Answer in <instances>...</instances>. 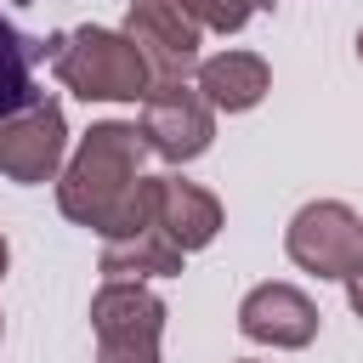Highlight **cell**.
Instances as JSON below:
<instances>
[{"label":"cell","mask_w":363,"mask_h":363,"mask_svg":"<svg viewBox=\"0 0 363 363\" xmlns=\"http://www.w3.org/2000/svg\"><path fill=\"white\" fill-rule=\"evenodd\" d=\"M357 62H363V28H357Z\"/></svg>","instance_id":"cell-16"},{"label":"cell","mask_w":363,"mask_h":363,"mask_svg":"<svg viewBox=\"0 0 363 363\" xmlns=\"http://www.w3.org/2000/svg\"><path fill=\"white\" fill-rule=\"evenodd\" d=\"M0 329H6V323H0Z\"/></svg>","instance_id":"cell-17"},{"label":"cell","mask_w":363,"mask_h":363,"mask_svg":"<svg viewBox=\"0 0 363 363\" xmlns=\"http://www.w3.org/2000/svg\"><path fill=\"white\" fill-rule=\"evenodd\" d=\"M193 6V17H199V28H216V34H238L255 11H267L272 0H187Z\"/></svg>","instance_id":"cell-13"},{"label":"cell","mask_w":363,"mask_h":363,"mask_svg":"<svg viewBox=\"0 0 363 363\" xmlns=\"http://www.w3.org/2000/svg\"><path fill=\"white\" fill-rule=\"evenodd\" d=\"M153 227H159L182 255H193V250L216 244V233H221V199H216L210 187H199V182L153 176Z\"/></svg>","instance_id":"cell-9"},{"label":"cell","mask_w":363,"mask_h":363,"mask_svg":"<svg viewBox=\"0 0 363 363\" xmlns=\"http://www.w3.org/2000/svg\"><path fill=\"white\" fill-rule=\"evenodd\" d=\"M96 363H159L164 340V301L142 278H102L91 295Z\"/></svg>","instance_id":"cell-3"},{"label":"cell","mask_w":363,"mask_h":363,"mask_svg":"<svg viewBox=\"0 0 363 363\" xmlns=\"http://www.w3.org/2000/svg\"><path fill=\"white\" fill-rule=\"evenodd\" d=\"M182 250L159 233L142 227L130 238H102V278H182Z\"/></svg>","instance_id":"cell-12"},{"label":"cell","mask_w":363,"mask_h":363,"mask_svg":"<svg viewBox=\"0 0 363 363\" xmlns=\"http://www.w3.org/2000/svg\"><path fill=\"white\" fill-rule=\"evenodd\" d=\"M284 250L312 278H346L357 267V255H363V221L340 199H312V204H301L289 216Z\"/></svg>","instance_id":"cell-5"},{"label":"cell","mask_w":363,"mask_h":363,"mask_svg":"<svg viewBox=\"0 0 363 363\" xmlns=\"http://www.w3.org/2000/svg\"><path fill=\"white\" fill-rule=\"evenodd\" d=\"M6 267H11V250H6V233H0V278H6Z\"/></svg>","instance_id":"cell-15"},{"label":"cell","mask_w":363,"mask_h":363,"mask_svg":"<svg viewBox=\"0 0 363 363\" xmlns=\"http://www.w3.org/2000/svg\"><path fill=\"white\" fill-rule=\"evenodd\" d=\"M119 34L142 51L153 85H176V79L199 74V62H204L199 57L204 28H199V17H193L187 0H130Z\"/></svg>","instance_id":"cell-4"},{"label":"cell","mask_w":363,"mask_h":363,"mask_svg":"<svg viewBox=\"0 0 363 363\" xmlns=\"http://www.w3.org/2000/svg\"><path fill=\"white\" fill-rule=\"evenodd\" d=\"M68 153V119L57 96H34L28 108L0 119V176L17 187H40L62 170Z\"/></svg>","instance_id":"cell-6"},{"label":"cell","mask_w":363,"mask_h":363,"mask_svg":"<svg viewBox=\"0 0 363 363\" xmlns=\"http://www.w3.org/2000/svg\"><path fill=\"white\" fill-rule=\"evenodd\" d=\"M51 68H57V79H62L74 96H85V102H142L147 85H153L142 51H136L119 28H96V23L57 34Z\"/></svg>","instance_id":"cell-2"},{"label":"cell","mask_w":363,"mask_h":363,"mask_svg":"<svg viewBox=\"0 0 363 363\" xmlns=\"http://www.w3.org/2000/svg\"><path fill=\"white\" fill-rule=\"evenodd\" d=\"M318 306L306 289L295 284H255L244 301H238V335L255 340V346H272V352H301L318 340Z\"/></svg>","instance_id":"cell-8"},{"label":"cell","mask_w":363,"mask_h":363,"mask_svg":"<svg viewBox=\"0 0 363 363\" xmlns=\"http://www.w3.org/2000/svg\"><path fill=\"white\" fill-rule=\"evenodd\" d=\"M142 142L147 153H159L164 164H187L216 142V108L199 96V85L176 79V85H147L142 96Z\"/></svg>","instance_id":"cell-7"},{"label":"cell","mask_w":363,"mask_h":363,"mask_svg":"<svg viewBox=\"0 0 363 363\" xmlns=\"http://www.w3.org/2000/svg\"><path fill=\"white\" fill-rule=\"evenodd\" d=\"M142 153L147 142L136 125H91L57 176V210L96 238H130L153 227V176H142Z\"/></svg>","instance_id":"cell-1"},{"label":"cell","mask_w":363,"mask_h":363,"mask_svg":"<svg viewBox=\"0 0 363 363\" xmlns=\"http://www.w3.org/2000/svg\"><path fill=\"white\" fill-rule=\"evenodd\" d=\"M45 57H57V34H51V40H28V34L0 11V119L17 113V108H28V102L40 96V91H34V68H40Z\"/></svg>","instance_id":"cell-11"},{"label":"cell","mask_w":363,"mask_h":363,"mask_svg":"<svg viewBox=\"0 0 363 363\" xmlns=\"http://www.w3.org/2000/svg\"><path fill=\"white\" fill-rule=\"evenodd\" d=\"M346 301H352V312L363 318V255H357V267L346 272Z\"/></svg>","instance_id":"cell-14"},{"label":"cell","mask_w":363,"mask_h":363,"mask_svg":"<svg viewBox=\"0 0 363 363\" xmlns=\"http://www.w3.org/2000/svg\"><path fill=\"white\" fill-rule=\"evenodd\" d=\"M272 91V68L255 51H216L199 62V96L216 113H250Z\"/></svg>","instance_id":"cell-10"}]
</instances>
